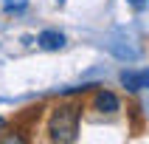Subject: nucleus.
I'll return each instance as SVG.
<instances>
[{"mask_svg": "<svg viewBox=\"0 0 149 144\" xmlns=\"http://www.w3.org/2000/svg\"><path fill=\"white\" fill-rule=\"evenodd\" d=\"M121 85L132 93L143 91V88H149V71H124L121 74Z\"/></svg>", "mask_w": 149, "mask_h": 144, "instance_id": "3", "label": "nucleus"}, {"mask_svg": "<svg viewBox=\"0 0 149 144\" xmlns=\"http://www.w3.org/2000/svg\"><path fill=\"white\" fill-rule=\"evenodd\" d=\"M56 3H59V6H62V3H65V0H56Z\"/></svg>", "mask_w": 149, "mask_h": 144, "instance_id": "6", "label": "nucleus"}, {"mask_svg": "<svg viewBox=\"0 0 149 144\" xmlns=\"http://www.w3.org/2000/svg\"><path fill=\"white\" fill-rule=\"evenodd\" d=\"M79 119H82V107L68 102V105H59L54 113H51V122H48V133H51V141H59V144H70L79 138Z\"/></svg>", "mask_w": 149, "mask_h": 144, "instance_id": "1", "label": "nucleus"}, {"mask_svg": "<svg viewBox=\"0 0 149 144\" xmlns=\"http://www.w3.org/2000/svg\"><path fill=\"white\" fill-rule=\"evenodd\" d=\"M0 127H3V119H0Z\"/></svg>", "mask_w": 149, "mask_h": 144, "instance_id": "7", "label": "nucleus"}, {"mask_svg": "<svg viewBox=\"0 0 149 144\" xmlns=\"http://www.w3.org/2000/svg\"><path fill=\"white\" fill-rule=\"evenodd\" d=\"M37 45L45 48V51H59V48H65V34L48 28V31H42L40 37H37Z\"/></svg>", "mask_w": 149, "mask_h": 144, "instance_id": "4", "label": "nucleus"}, {"mask_svg": "<svg viewBox=\"0 0 149 144\" xmlns=\"http://www.w3.org/2000/svg\"><path fill=\"white\" fill-rule=\"evenodd\" d=\"M93 107L99 110V113H118L121 110V99H118L116 93H110V91H96Z\"/></svg>", "mask_w": 149, "mask_h": 144, "instance_id": "2", "label": "nucleus"}, {"mask_svg": "<svg viewBox=\"0 0 149 144\" xmlns=\"http://www.w3.org/2000/svg\"><path fill=\"white\" fill-rule=\"evenodd\" d=\"M127 3H130V6H132V8H143V6H146V3H149V0H127Z\"/></svg>", "mask_w": 149, "mask_h": 144, "instance_id": "5", "label": "nucleus"}]
</instances>
